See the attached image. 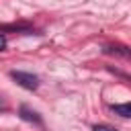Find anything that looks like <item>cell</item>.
Listing matches in <instances>:
<instances>
[{
  "instance_id": "3957f363",
  "label": "cell",
  "mask_w": 131,
  "mask_h": 131,
  "mask_svg": "<svg viewBox=\"0 0 131 131\" xmlns=\"http://www.w3.org/2000/svg\"><path fill=\"white\" fill-rule=\"evenodd\" d=\"M18 115H20V119L23 121H29V123H35V125H41V117L35 113V111H31L27 104H23L20 108H18Z\"/></svg>"
},
{
  "instance_id": "6da1fadb",
  "label": "cell",
  "mask_w": 131,
  "mask_h": 131,
  "mask_svg": "<svg viewBox=\"0 0 131 131\" xmlns=\"http://www.w3.org/2000/svg\"><path fill=\"white\" fill-rule=\"evenodd\" d=\"M10 78H12L18 86H23V88H27V90H37V88H39V78H37L35 74L12 70V72H10Z\"/></svg>"
},
{
  "instance_id": "277c9868",
  "label": "cell",
  "mask_w": 131,
  "mask_h": 131,
  "mask_svg": "<svg viewBox=\"0 0 131 131\" xmlns=\"http://www.w3.org/2000/svg\"><path fill=\"white\" fill-rule=\"evenodd\" d=\"M113 113L119 115V117L131 119V102H125V104H113Z\"/></svg>"
},
{
  "instance_id": "52a82bcc",
  "label": "cell",
  "mask_w": 131,
  "mask_h": 131,
  "mask_svg": "<svg viewBox=\"0 0 131 131\" xmlns=\"http://www.w3.org/2000/svg\"><path fill=\"white\" fill-rule=\"evenodd\" d=\"M6 108V100H4V96L0 94V111H4Z\"/></svg>"
},
{
  "instance_id": "5b68a950",
  "label": "cell",
  "mask_w": 131,
  "mask_h": 131,
  "mask_svg": "<svg viewBox=\"0 0 131 131\" xmlns=\"http://www.w3.org/2000/svg\"><path fill=\"white\" fill-rule=\"evenodd\" d=\"M92 131H119V129H115L113 125H106V123H98V125H94Z\"/></svg>"
},
{
  "instance_id": "8992f818",
  "label": "cell",
  "mask_w": 131,
  "mask_h": 131,
  "mask_svg": "<svg viewBox=\"0 0 131 131\" xmlns=\"http://www.w3.org/2000/svg\"><path fill=\"white\" fill-rule=\"evenodd\" d=\"M6 47V39H4V35H0V51Z\"/></svg>"
},
{
  "instance_id": "7a4b0ae2",
  "label": "cell",
  "mask_w": 131,
  "mask_h": 131,
  "mask_svg": "<svg viewBox=\"0 0 131 131\" xmlns=\"http://www.w3.org/2000/svg\"><path fill=\"white\" fill-rule=\"evenodd\" d=\"M104 53H108V55H117V57H125V59L131 61V49L125 47V45H117V43H113V45H104Z\"/></svg>"
}]
</instances>
